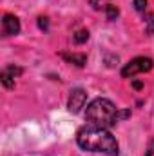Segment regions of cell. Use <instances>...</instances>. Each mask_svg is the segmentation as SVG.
I'll list each match as a JSON object with an SVG mask.
<instances>
[{
	"instance_id": "cell-1",
	"label": "cell",
	"mask_w": 154,
	"mask_h": 156,
	"mask_svg": "<svg viewBox=\"0 0 154 156\" xmlns=\"http://www.w3.org/2000/svg\"><path fill=\"white\" fill-rule=\"evenodd\" d=\"M76 142L83 151L103 153V154H109V156H116L120 153V145H118L116 138L113 136V133H109L105 127L87 125V127L80 129Z\"/></svg>"
},
{
	"instance_id": "cell-2",
	"label": "cell",
	"mask_w": 154,
	"mask_h": 156,
	"mask_svg": "<svg viewBox=\"0 0 154 156\" xmlns=\"http://www.w3.org/2000/svg\"><path fill=\"white\" fill-rule=\"evenodd\" d=\"M85 120L89 122V125L107 129V127L116 125V122H120V111L111 100L94 98L85 109Z\"/></svg>"
},
{
	"instance_id": "cell-3",
	"label": "cell",
	"mask_w": 154,
	"mask_h": 156,
	"mask_svg": "<svg viewBox=\"0 0 154 156\" xmlns=\"http://www.w3.org/2000/svg\"><path fill=\"white\" fill-rule=\"evenodd\" d=\"M152 69V60L147 56H136L132 58L129 64H125V67L121 69V76L123 78H132L138 73H147Z\"/></svg>"
},
{
	"instance_id": "cell-4",
	"label": "cell",
	"mask_w": 154,
	"mask_h": 156,
	"mask_svg": "<svg viewBox=\"0 0 154 156\" xmlns=\"http://www.w3.org/2000/svg\"><path fill=\"white\" fill-rule=\"evenodd\" d=\"M85 102H87V93L83 89H80V87L73 89L71 94H69V100H67V109L76 115V113L82 111V107L85 105Z\"/></svg>"
},
{
	"instance_id": "cell-5",
	"label": "cell",
	"mask_w": 154,
	"mask_h": 156,
	"mask_svg": "<svg viewBox=\"0 0 154 156\" xmlns=\"http://www.w3.org/2000/svg\"><path fill=\"white\" fill-rule=\"evenodd\" d=\"M2 33L4 37H13V35H18L20 33V22L15 15H4V20H2Z\"/></svg>"
},
{
	"instance_id": "cell-6",
	"label": "cell",
	"mask_w": 154,
	"mask_h": 156,
	"mask_svg": "<svg viewBox=\"0 0 154 156\" xmlns=\"http://www.w3.org/2000/svg\"><path fill=\"white\" fill-rule=\"evenodd\" d=\"M18 75H22V69L20 67H16V66H9V67H5L4 71H2V83L7 87V89H11V87H15V78L18 76Z\"/></svg>"
},
{
	"instance_id": "cell-7",
	"label": "cell",
	"mask_w": 154,
	"mask_h": 156,
	"mask_svg": "<svg viewBox=\"0 0 154 156\" xmlns=\"http://www.w3.org/2000/svg\"><path fill=\"white\" fill-rule=\"evenodd\" d=\"M67 62H73V64H76V66H83L85 64V60H87V56L85 55H62Z\"/></svg>"
},
{
	"instance_id": "cell-8",
	"label": "cell",
	"mask_w": 154,
	"mask_h": 156,
	"mask_svg": "<svg viewBox=\"0 0 154 156\" xmlns=\"http://www.w3.org/2000/svg\"><path fill=\"white\" fill-rule=\"evenodd\" d=\"M145 33H147L149 37L154 35V13L145 15Z\"/></svg>"
},
{
	"instance_id": "cell-9",
	"label": "cell",
	"mask_w": 154,
	"mask_h": 156,
	"mask_svg": "<svg viewBox=\"0 0 154 156\" xmlns=\"http://www.w3.org/2000/svg\"><path fill=\"white\" fill-rule=\"evenodd\" d=\"M103 9H105V13H107V20H116V16L120 15L118 7H116V5H113V4H107Z\"/></svg>"
},
{
	"instance_id": "cell-10",
	"label": "cell",
	"mask_w": 154,
	"mask_h": 156,
	"mask_svg": "<svg viewBox=\"0 0 154 156\" xmlns=\"http://www.w3.org/2000/svg\"><path fill=\"white\" fill-rule=\"evenodd\" d=\"M73 38H75L76 44H83V42H87V38H89V31H87V29H80V31L75 33Z\"/></svg>"
},
{
	"instance_id": "cell-11",
	"label": "cell",
	"mask_w": 154,
	"mask_h": 156,
	"mask_svg": "<svg viewBox=\"0 0 154 156\" xmlns=\"http://www.w3.org/2000/svg\"><path fill=\"white\" fill-rule=\"evenodd\" d=\"M134 9L140 11V13H143L147 9V0H134Z\"/></svg>"
},
{
	"instance_id": "cell-12",
	"label": "cell",
	"mask_w": 154,
	"mask_h": 156,
	"mask_svg": "<svg viewBox=\"0 0 154 156\" xmlns=\"http://www.w3.org/2000/svg\"><path fill=\"white\" fill-rule=\"evenodd\" d=\"M103 2H105V0H91V4H93V7H94V9L105 7V5H103Z\"/></svg>"
},
{
	"instance_id": "cell-13",
	"label": "cell",
	"mask_w": 154,
	"mask_h": 156,
	"mask_svg": "<svg viewBox=\"0 0 154 156\" xmlns=\"http://www.w3.org/2000/svg\"><path fill=\"white\" fill-rule=\"evenodd\" d=\"M38 26H40V29H47V18L40 16L38 18Z\"/></svg>"
},
{
	"instance_id": "cell-14",
	"label": "cell",
	"mask_w": 154,
	"mask_h": 156,
	"mask_svg": "<svg viewBox=\"0 0 154 156\" xmlns=\"http://www.w3.org/2000/svg\"><path fill=\"white\" fill-rule=\"evenodd\" d=\"M145 156H154V142L149 145V149L145 151Z\"/></svg>"
}]
</instances>
